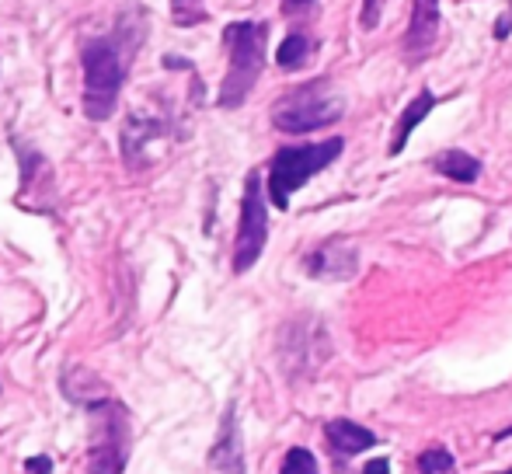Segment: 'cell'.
I'll return each mask as SVG.
<instances>
[{"mask_svg": "<svg viewBox=\"0 0 512 474\" xmlns=\"http://www.w3.org/2000/svg\"><path fill=\"white\" fill-rule=\"evenodd\" d=\"M310 4H314V0H283V11L286 14H300V11H307Z\"/></svg>", "mask_w": 512, "mask_h": 474, "instance_id": "44dd1931", "label": "cell"}, {"mask_svg": "<svg viewBox=\"0 0 512 474\" xmlns=\"http://www.w3.org/2000/svg\"><path fill=\"white\" fill-rule=\"evenodd\" d=\"M223 46L230 53L227 77L220 84L216 105L220 109H241L251 88L258 84L265 67V46H269V25L265 21H234L223 28Z\"/></svg>", "mask_w": 512, "mask_h": 474, "instance_id": "3957f363", "label": "cell"}, {"mask_svg": "<svg viewBox=\"0 0 512 474\" xmlns=\"http://www.w3.org/2000/svg\"><path fill=\"white\" fill-rule=\"evenodd\" d=\"M363 474H391V464H387L384 457H380V461H370V464H366Z\"/></svg>", "mask_w": 512, "mask_h": 474, "instance_id": "7402d4cb", "label": "cell"}, {"mask_svg": "<svg viewBox=\"0 0 512 474\" xmlns=\"http://www.w3.org/2000/svg\"><path fill=\"white\" fill-rule=\"evenodd\" d=\"M171 18H175V25H182V28L199 25V21H206L203 0H171Z\"/></svg>", "mask_w": 512, "mask_h": 474, "instance_id": "2e32d148", "label": "cell"}, {"mask_svg": "<svg viewBox=\"0 0 512 474\" xmlns=\"http://www.w3.org/2000/svg\"><path fill=\"white\" fill-rule=\"evenodd\" d=\"M171 133V116L168 112H147L136 109L129 112L126 126H122V161H126L129 171H143L147 168V147L154 140Z\"/></svg>", "mask_w": 512, "mask_h": 474, "instance_id": "52a82bcc", "label": "cell"}, {"mask_svg": "<svg viewBox=\"0 0 512 474\" xmlns=\"http://www.w3.org/2000/svg\"><path fill=\"white\" fill-rule=\"evenodd\" d=\"M418 471L422 474H453L457 471V461H453V454L450 450H443V447H429L425 454H418Z\"/></svg>", "mask_w": 512, "mask_h": 474, "instance_id": "9a60e30c", "label": "cell"}, {"mask_svg": "<svg viewBox=\"0 0 512 474\" xmlns=\"http://www.w3.org/2000/svg\"><path fill=\"white\" fill-rule=\"evenodd\" d=\"M439 35V0H415L411 4V25L405 35V53L408 60H422Z\"/></svg>", "mask_w": 512, "mask_h": 474, "instance_id": "30bf717a", "label": "cell"}, {"mask_svg": "<svg viewBox=\"0 0 512 474\" xmlns=\"http://www.w3.org/2000/svg\"><path fill=\"white\" fill-rule=\"evenodd\" d=\"M279 474H317V457L310 454L307 447H293L290 454L283 457Z\"/></svg>", "mask_w": 512, "mask_h": 474, "instance_id": "e0dca14e", "label": "cell"}, {"mask_svg": "<svg viewBox=\"0 0 512 474\" xmlns=\"http://www.w3.org/2000/svg\"><path fill=\"white\" fill-rule=\"evenodd\" d=\"M324 440H328V447L335 450L338 457H356L380 443L373 429L359 426V422H352V419H331L328 426H324Z\"/></svg>", "mask_w": 512, "mask_h": 474, "instance_id": "8fae6325", "label": "cell"}, {"mask_svg": "<svg viewBox=\"0 0 512 474\" xmlns=\"http://www.w3.org/2000/svg\"><path fill=\"white\" fill-rule=\"evenodd\" d=\"M147 39V14L140 7H126L115 18L108 35L81 42V70H84V116L91 122H105L119 105L122 84L133 67L136 49Z\"/></svg>", "mask_w": 512, "mask_h": 474, "instance_id": "6da1fadb", "label": "cell"}, {"mask_svg": "<svg viewBox=\"0 0 512 474\" xmlns=\"http://www.w3.org/2000/svg\"><path fill=\"white\" fill-rule=\"evenodd\" d=\"M345 112V102L335 95L328 81H310L300 88L286 91L276 105H272V126L283 133H314L331 122H338Z\"/></svg>", "mask_w": 512, "mask_h": 474, "instance_id": "5b68a950", "label": "cell"}, {"mask_svg": "<svg viewBox=\"0 0 512 474\" xmlns=\"http://www.w3.org/2000/svg\"><path fill=\"white\" fill-rule=\"evenodd\" d=\"M432 168L443 178H453V182H464V185L478 182V175H481V161L464 154V150H443V154L432 157Z\"/></svg>", "mask_w": 512, "mask_h": 474, "instance_id": "4fadbf2b", "label": "cell"}, {"mask_svg": "<svg viewBox=\"0 0 512 474\" xmlns=\"http://www.w3.org/2000/svg\"><path fill=\"white\" fill-rule=\"evenodd\" d=\"M209 468L216 474H248L244 471V443L241 429H237L234 405H227V412H223L220 433H216V443L209 450Z\"/></svg>", "mask_w": 512, "mask_h": 474, "instance_id": "ba28073f", "label": "cell"}, {"mask_svg": "<svg viewBox=\"0 0 512 474\" xmlns=\"http://www.w3.org/2000/svg\"><path fill=\"white\" fill-rule=\"evenodd\" d=\"M304 269L314 279H349L356 272V248L345 241H324L304 258Z\"/></svg>", "mask_w": 512, "mask_h": 474, "instance_id": "9c48e42d", "label": "cell"}, {"mask_svg": "<svg viewBox=\"0 0 512 474\" xmlns=\"http://www.w3.org/2000/svg\"><path fill=\"white\" fill-rule=\"evenodd\" d=\"M345 150L342 136H331L321 143H300V147H283L276 150L269 164V199L276 210H290V199L297 189H304L314 175H321L331 161H338Z\"/></svg>", "mask_w": 512, "mask_h": 474, "instance_id": "277c9868", "label": "cell"}, {"mask_svg": "<svg viewBox=\"0 0 512 474\" xmlns=\"http://www.w3.org/2000/svg\"><path fill=\"white\" fill-rule=\"evenodd\" d=\"M265 185L262 175L251 171L248 182H244V196H241V224H237L234 237V272L244 276L251 265L262 258L265 241H269V206H265Z\"/></svg>", "mask_w": 512, "mask_h": 474, "instance_id": "8992f818", "label": "cell"}, {"mask_svg": "<svg viewBox=\"0 0 512 474\" xmlns=\"http://www.w3.org/2000/svg\"><path fill=\"white\" fill-rule=\"evenodd\" d=\"M499 474H512V468H509V471H499Z\"/></svg>", "mask_w": 512, "mask_h": 474, "instance_id": "603a6c76", "label": "cell"}, {"mask_svg": "<svg viewBox=\"0 0 512 474\" xmlns=\"http://www.w3.org/2000/svg\"><path fill=\"white\" fill-rule=\"evenodd\" d=\"M77 405L88 412V471L91 474H122L133 447V422L122 401H115L105 387L95 394L77 398Z\"/></svg>", "mask_w": 512, "mask_h": 474, "instance_id": "7a4b0ae2", "label": "cell"}, {"mask_svg": "<svg viewBox=\"0 0 512 474\" xmlns=\"http://www.w3.org/2000/svg\"><path fill=\"white\" fill-rule=\"evenodd\" d=\"M380 4H384V0H363V14H359V25H363L366 32H373V28L380 25Z\"/></svg>", "mask_w": 512, "mask_h": 474, "instance_id": "ac0fdd59", "label": "cell"}, {"mask_svg": "<svg viewBox=\"0 0 512 474\" xmlns=\"http://www.w3.org/2000/svg\"><path fill=\"white\" fill-rule=\"evenodd\" d=\"M509 35H512V0H509V11L499 14V21H495V39L506 42Z\"/></svg>", "mask_w": 512, "mask_h": 474, "instance_id": "d6986e66", "label": "cell"}, {"mask_svg": "<svg viewBox=\"0 0 512 474\" xmlns=\"http://www.w3.org/2000/svg\"><path fill=\"white\" fill-rule=\"evenodd\" d=\"M25 471L28 474H53V461H49V457H28Z\"/></svg>", "mask_w": 512, "mask_h": 474, "instance_id": "ffe728a7", "label": "cell"}, {"mask_svg": "<svg viewBox=\"0 0 512 474\" xmlns=\"http://www.w3.org/2000/svg\"><path fill=\"white\" fill-rule=\"evenodd\" d=\"M432 109H436V95H432V91H422V95H418L415 102H411L408 109L401 112V119H398V126H394V140H391V147H387V154L398 157L401 150L408 147V140H411V133H415V126L425 116H429Z\"/></svg>", "mask_w": 512, "mask_h": 474, "instance_id": "7c38bea8", "label": "cell"}, {"mask_svg": "<svg viewBox=\"0 0 512 474\" xmlns=\"http://www.w3.org/2000/svg\"><path fill=\"white\" fill-rule=\"evenodd\" d=\"M310 49H314V42H310L304 32H290V35H286L283 46H279L276 63L283 70H300L310 60Z\"/></svg>", "mask_w": 512, "mask_h": 474, "instance_id": "5bb4252c", "label": "cell"}]
</instances>
